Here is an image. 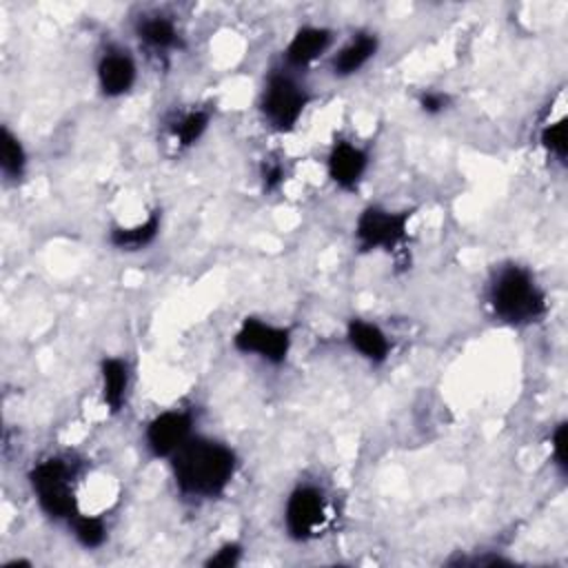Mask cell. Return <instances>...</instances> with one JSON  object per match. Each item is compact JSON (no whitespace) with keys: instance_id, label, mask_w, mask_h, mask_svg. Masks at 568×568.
Wrapping results in <instances>:
<instances>
[{"instance_id":"obj_19","label":"cell","mask_w":568,"mask_h":568,"mask_svg":"<svg viewBox=\"0 0 568 568\" xmlns=\"http://www.w3.org/2000/svg\"><path fill=\"white\" fill-rule=\"evenodd\" d=\"M71 528L73 539L87 548V550H95L100 546H104L106 541V524L102 517L95 515H82L80 510L67 521Z\"/></svg>"},{"instance_id":"obj_2","label":"cell","mask_w":568,"mask_h":568,"mask_svg":"<svg viewBox=\"0 0 568 568\" xmlns=\"http://www.w3.org/2000/svg\"><path fill=\"white\" fill-rule=\"evenodd\" d=\"M486 302L497 317V322L521 328L539 322L546 315V293L535 280V275L521 264H501L495 268Z\"/></svg>"},{"instance_id":"obj_4","label":"cell","mask_w":568,"mask_h":568,"mask_svg":"<svg viewBox=\"0 0 568 568\" xmlns=\"http://www.w3.org/2000/svg\"><path fill=\"white\" fill-rule=\"evenodd\" d=\"M311 102V91L304 82L293 75V71H271L266 75L264 89L260 93V113L264 122L277 131L288 133L297 126Z\"/></svg>"},{"instance_id":"obj_1","label":"cell","mask_w":568,"mask_h":568,"mask_svg":"<svg viewBox=\"0 0 568 568\" xmlns=\"http://www.w3.org/2000/svg\"><path fill=\"white\" fill-rule=\"evenodd\" d=\"M237 470L235 450L213 437L193 435L173 457L171 475L178 493L186 499H215L233 481Z\"/></svg>"},{"instance_id":"obj_10","label":"cell","mask_w":568,"mask_h":568,"mask_svg":"<svg viewBox=\"0 0 568 568\" xmlns=\"http://www.w3.org/2000/svg\"><path fill=\"white\" fill-rule=\"evenodd\" d=\"M98 89L104 98L126 95L138 80V64L133 55L122 47H106L95 64Z\"/></svg>"},{"instance_id":"obj_17","label":"cell","mask_w":568,"mask_h":568,"mask_svg":"<svg viewBox=\"0 0 568 568\" xmlns=\"http://www.w3.org/2000/svg\"><path fill=\"white\" fill-rule=\"evenodd\" d=\"M27 151L20 138L4 124L0 131V171L4 180L18 182L27 171Z\"/></svg>"},{"instance_id":"obj_21","label":"cell","mask_w":568,"mask_h":568,"mask_svg":"<svg viewBox=\"0 0 568 568\" xmlns=\"http://www.w3.org/2000/svg\"><path fill=\"white\" fill-rule=\"evenodd\" d=\"M566 439H568V422L561 419L552 433H550V459H552V466L557 468V473L561 477H566V470H568V462H566Z\"/></svg>"},{"instance_id":"obj_20","label":"cell","mask_w":568,"mask_h":568,"mask_svg":"<svg viewBox=\"0 0 568 568\" xmlns=\"http://www.w3.org/2000/svg\"><path fill=\"white\" fill-rule=\"evenodd\" d=\"M539 142L548 155H552L557 162H566V155H568V122H566V118H559L557 122L546 124L539 133Z\"/></svg>"},{"instance_id":"obj_3","label":"cell","mask_w":568,"mask_h":568,"mask_svg":"<svg viewBox=\"0 0 568 568\" xmlns=\"http://www.w3.org/2000/svg\"><path fill=\"white\" fill-rule=\"evenodd\" d=\"M78 464L64 455H51L33 464L27 479L40 510L53 521H69L78 513Z\"/></svg>"},{"instance_id":"obj_9","label":"cell","mask_w":568,"mask_h":568,"mask_svg":"<svg viewBox=\"0 0 568 568\" xmlns=\"http://www.w3.org/2000/svg\"><path fill=\"white\" fill-rule=\"evenodd\" d=\"M368 162L371 155L366 149L351 140H335L326 155V175L339 191L353 193L364 180Z\"/></svg>"},{"instance_id":"obj_6","label":"cell","mask_w":568,"mask_h":568,"mask_svg":"<svg viewBox=\"0 0 568 568\" xmlns=\"http://www.w3.org/2000/svg\"><path fill=\"white\" fill-rule=\"evenodd\" d=\"M293 333L288 326L271 324L260 317H244L233 333V348L253 355L271 366H282L291 353Z\"/></svg>"},{"instance_id":"obj_16","label":"cell","mask_w":568,"mask_h":568,"mask_svg":"<svg viewBox=\"0 0 568 568\" xmlns=\"http://www.w3.org/2000/svg\"><path fill=\"white\" fill-rule=\"evenodd\" d=\"M162 229V211L155 209L146 215V220L133 224V226H111L109 231V244L124 253H135L146 246H151Z\"/></svg>"},{"instance_id":"obj_5","label":"cell","mask_w":568,"mask_h":568,"mask_svg":"<svg viewBox=\"0 0 568 568\" xmlns=\"http://www.w3.org/2000/svg\"><path fill=\"white\" fill-rule=\"evenodd\" d=\"M415 215V209H386L379 204H371L362 209L355 220V246L359 253L373 251H397L408 240V224Z\"/></svg>"},{"instance_id":"obj_7","label":"cell","mask_w":568,"mask_h":568,"mask_svg":"<svg viewBox=\"0 0 568 568\" xmlns=\"http://www.w3.org/2000/svg\"><path fill=\"white\" fill-rule=\"evenodd\" d=\"M326 524V495L315 484L295 486L284 504V530L293 541L313 539Z\"/></svg>"},{"instance_id":"obj_11","label":"cell","mask_w":568,"mask_h":568,"mask_svg":"<svg viewBox=\"0 0 568 568\" xmlns=\"http://www.w3.org/2000/svg\"><path fill=\"white\" fill-rule=\"evenodd\" d=\"M333 44V31L322 24H304L295 29L284 47L286 69H304L320 60Z\"/></svg>"},{"instance_id":"obj_24","label":"cell","mask_w":568,"mask_h":568,"mask_svg":"<svg viewBox=\"0 0 568 568\" xmlns=\"http://www.w3.org/2000/svg\"><path fill=\"white\" fill-rule=\"evenodd\" d=\"M448 104H450V95L446 91H439V89H426L417 95V106L426 115H439L448 109Z\"/></svg>"},{"instance_id":"obj_15","label":"cell","mask_w":568,"mask_h":568,"mask_svg":"<svg viewBox=\"0 0 568 568\" xmlns=\"http://www.w3.org/2000/svg\"><path fill=\"white\" fill-rule=\"evenodd\" d=\"M100 382H102V404L111 415H118L129 395L131 368L122 357H102L100 362Z\"/></svg>"},{"instance_id":"obj_23","label":"cell","mask_w":568,"mask_h":568,"mask_svg":"<svg viewBox=\"0 0 568 568\" xmlns=\"http://www.w3.org/2000/svg\"><path fill=\"white\" fill-rule=\"evenodd\" d=\"M242 559V546L237 541H226L222 544L206 561V568H233L237 566Z\"/></svg>"},{"instance_id":"obj_18","label":"cell","mask_w":568,"mask_h":568,"mask_svg":"<svg viewBox=\"0 0 568 568\" xmlns=\"http://www.w3.org/2000/svg\"><path fill=\"white\" fill-rule=\"evenodd\" d=\"M211 122V113L206 109H191L180 113L171 124H169V133L173 135L175 144L182 149L193 146L209 129Z\"/></svg>"},{"instance_id":"obj_22","label":"cell","mask_w":568,"mask_h":568,"mask_svg":"<svg viewBox=\"0 0 568 568\" xmlns=\"http://www.w3.org/2000/svg\"><path fill=\"white\" fill-rule=\"evenodd\" d=\"M260 180H262V189L264 193H275L282 189V184L286 182V169L282 162L277 160H264L260 166Z\"/></svg>"},{"instance_id":"obj_12","label":"cell","mask_w":568,"mask_h":568,"mask_svg":"<svg viewBox=\"0 0 568 568\" xmlns=\"http://www.w3.org/2000/svg\"><path fill=\"white\" fill-rule=\"evenodd\" d=\"M346 344L351 346L353 353H357L362 359H366L373 366H382L388 355H390V339L382 326L375 322L362 320V317H351L346 322Z\"/></svg>"},{"instance_id":"obj_13","label":"cell","mask_w":568,"mask_h":568,"mask_svg":"<svg viewBox=\"0 0 568 568\" xmlns=\"http://www.w3.org/2000/svg\"><path fill=\"white\" fill-rule=\"evenodd\" d=\"M133 33L153 53H171L184 47L178 24L164 13H142L133 24Z\"/></svg>"},{"instance_id":"obj_8","label":"cell","mask_w":568,"mask_h":568,"mask_svg":"<svg viewBox=\"0 0 568 568\" xmlns=\"http://www.w3.org/2000/svg\"><path fill=\"white\" fill-rule=\"evenodd\" d=\"M193 413L169 408L158 413L144 428V448L153 459H171L195 433Z\"/></svg>"},{"instance_id":"obj_14","label":"cell","mask_w":568,"mask_h":568,"mask_svg":"<svg viewBox=\"0 0 568 568\" xmlns=\"http://www.w3.org/2000/svg\"><path fill=\"white\" fill-rule=\"evenodd\" d=\"M379 38L373 31H357L331 58V73L335 78H351L359 73L377 53Z\"/></svg>"}]
</instances>
